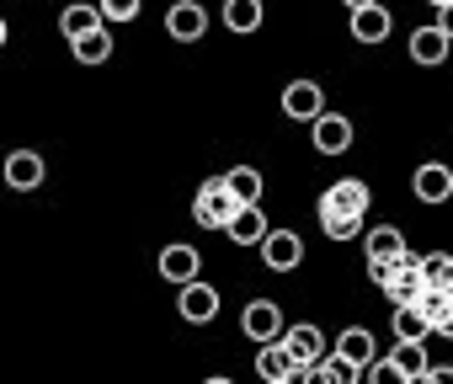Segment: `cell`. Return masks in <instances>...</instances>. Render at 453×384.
<instances>
[{"label":"cell","instance_id":"cell-1","mask_svg":"<svg viewBox=\"0 0 453 384\" xmlns=\"http://www.w3.org/2000/svg\"><path fill=\"white\" fill-rule=\"evenodd\" d=\"M235 214H241V204H235V192L224 187V176L197 187V198H192V219H197L203 230H230V219H235Z\"/></svg>","mask_w":453,"mask_h":384},{"label":"cell","instance_id":"cell-2","mask_svg":"<svg viewBox=\"0 0 453 384\" xmlns=\"http://www.w3.org/2000/svg\"><path fill=\"white\" fill-rule=\"evenodd\" d=\"M331 214L368 219V181H357V176H342V181H331V187L320 192V219H331Z\"/></svg>","mask_w":453,"mask_h":384},{"label":"cell","instance_id":"cell-3","mask_svg":"<svg viewBox=\"0 0 453 384\" xmlns=\"http://www.w3.org/2000/svg\"><path fill=\"white\" fill-rule=\"evenodd\" d=\"M241 331H246L251 342H262V347H267V342H283V331H288V326H283V310H278L273 299H251V304L241 310Z\"/></svg>","mask_w":453,"mask_h":384},{"label":"cell","instance_id":"cell-4","mask_svg":"<svg viewBox=\"0 0 453 384\" xmlns=\"http://www.w3.org/2000/svg\"><path fill=\"white\" fill-rule=\"evenodd\" d=\"M411 192H416V198L421 204H448L453 198V165H442V160H421L416 165V176H411Z\"/></svg>","mask_w":453,"mask_h":384},{"label":"cell","instance_id":"cell-5","mask_svg":"<svg viewBox=\"0 0 453 384\" xmlns=\"http://www.w3.org/2000/svg\"><path fill=\"white\" fill-rule=\"evenodd\" d=\"M283 112H288L294 123H320V118H326V91H320L315 81H288V86H283Z\"/></svg>","mask_w":453,"mask_h":384},{"label":"cell","instance_id":"cell-6","mask_svg":"<svg viewBox=\"0 0 453 384\" xmlns=\"http://www.w3.org/2000/svg\"><path fill=\"white\" fill-rule=\"evenodd\" d=\"M384 294H389V304H395V310H405V304H416V299L426 294V283H421V257H416V251H411L389 278H384Z\"/></svg>","mask_w":453,"mask_h":384},{"label":"cell","instance_id":"cell-7","mask_svg":"<svg viewBox=\"0 0 453 384\" xmlns=\"http://www.w3.org/2000/svg\"><path fill=\"white\" fill-rule=\"evenodd\" d=\"M43 176H49V165H43L38 150H12V155H6V187H12V192H38Z\"/></svg>","mask_w":453,"mask_h":384},{"label":"cell","instance_id":"cell-8","mask_svg":"<svg viewBox=\"0 0 453 384\" xmlns=\"http://www.w3.org/2000/svg\"><path fill=\"white\" fill-rule=\"evenodd\" d=\"M363 251H368V262H384V267H400V262L411 257V246H405V235H400L395 225L363 230Z\"/></svg>","mask_w":453,"mask_h":384},{"label":"cell","instance_id":"cell-9","mask_svg":"<svg viewBox=\"0 0 453 384\" xmlns=\"http://www.w3.org/2000/svg\"><path fill=\"white\" fill-rule=\"evenodd\" d=\"M160 278L165 283H176V288H187V283H197V267H203V257H197V246H187V241H176V246H165L160 251Z\"/></svg>","mask_w":453,"mask_h":384},{"label":"cell","instance_id":"cell-10","mask_svg":"<svg viewBox=\"0 0 453 384\" xmlns=\"http://www.w3.org/2000/svg\"><path fill=\"white\" fill-rule=\"evenodd\" d=\"M165 33H171L176 43H197V38L208 33V12L197 6V0H176V6L165 12Z\"/></svg>","mask_w":453,"mask_h":384},{"label":"cell","instance_id":"cell-11","mask_svg":"<svg viewBox=\"0 0 453 384\" xmlns=\"http://www.w3.org/2000/svg\"><path fill=\"white\" fill-rule=\"evenodd\" d=\"M262 262H267L273 273H294V267L304 262V241H299L294 230H273V235L262 241Z\"/></svg>","mask_w":453,"mask_h":384},{"label":"cell","instance_id":"cell-12","mask_svg":"<svg viewBox=\"0 0 453 384\" xmlns=\"http://www.w3.org/2000/svg\"><path fill=\"white\" fill-rule=\"evenodd\" d=\"M176 310H181L187 326H208V320L219 315V288H213V283H187L181 299H176Z\"/></svg>","mask_w":453,"mask_h":384},{"label":"cell","instance_id":"cell-13","mask_svg":"<svg viewBox=\"0 0 453 384\" xmlns=\"http://www.w3.org/2000/svg\"><path fill=\"white\" fill-rule=\"evenodd\" d=\"M283 347L294 352V363L304 368V363H320L326 357V331L320 326H310V320H299V326H288L283 331Z\"/></svg>","mask_w":453,"mask_h":384},{"label":"cell","instance_id":"cell-14","mask_svg":"<svg viewBox=\"0 0 453 384\" xmlns=\"http://www.w3.org/2000/svg\"><path fill=\"white\" fill-rule=\"evenodd\" d=\"M310 134H315V150L320 155H347L352 150V123L342 112H326L320 123H310Z\"/></svg>","mask_w":453,"mask_h":384},{"label":"cell","instance_id":"cell-15","mask_svg":"<svg viewBox=\"0 0 453 384\" xmlns=\"http://www.w3.org/2000/svg\"><path fill=\"white\" fill-rule=\"evenodd\" d=\"M224 235H230L235 246H262V241L273 235V225H267V214H262V204H251V209H241V214L230 219V230H224Z\"/></svg>","mask_w":453,"mask_h":384},{"label":"cell","instance_id":"cell-16","mask_svg":"<svg viewBox=\"0 0 453 384\" xmlns=\"http://www.w3.org/2000/svg\"><path fill=\"white\" fill-rule=\"evenodd\" d=\"M294 368H299V363H294V352H288L283 342H267V347L257 352V379H262V384H283Z\"/></svg>","mask_w":453,"mask_h":384},{"label":"cell","instance_id":"cell-17","mask_svg":"<svg viewBox=\"0 0 453 384\" xmlns=\"http://www.w3.org/2000/svg\"><path fill=\"white\" fill-rule=\"evenodd\" d=\"M411 59H416V65H442V59H448V38H442L437 22H426V27L411 33Z\"/></svg>","mask_w":453,"mask_h":384},{"label":"cell","instance_id":"cell-18","mask_svg":"<svg viewBox=\"0 0 453 384\" xmlns=\"http://www.w3.org/2000/svg\"><path fill=\"white\" fill-rule=\"evenodd\" d=\"M224 187L235 192V204H241V209H251V204H262V187H267V181H262L257 165H235V171H224Z\"/></svg>","mask_w":453,"mask_h":384},{"label":"cell","instance_id":"cell-19","mask_svg":"<svg viewBox=\"0 0 453 384\" xmlns=\"http://www.w3.org/2000/svg\"><path fill=\"white\" fill-rule=\"evenodd\" d=\"M336 352H342L347 363H357V368H368V363H379V347H373V336H368L363 326H347V331L336 336Z\"/></svg>","mask_w":453,"mask_h":384},{"label":"cell","instance_id":"cell-20","mask_svg":"<svg viewBox=\"0 0 453 384\" xmlns=\"http://www.w3.org/2000/svg\"><path fill=\"white\" fill-rule=\"evenodd\" d=\"M352 38L357 43H384L389 38V12H384V0L368 12H352Z\"/></svg>","mask_w":453,"mask_h":384},{"label":"cell","instance_id":"cell-21","mask_svg":"<svg viewBox=\"0 0 453 384\" xmlns=\"http://www.w3.org/2000/svg\"><path fill=\"white\" fill-rule=\"evenodd\" d=\"M96 27H107L102 22V6H65L59 12V33L75 43V38H86V33H96Z\"/></svg>","mask_w":453,"mask_h":384},{"label":"cell","instance_id":"cell-22","mask_svg":"<svg viewBox=\"0 0 453 384\" xmlns=\"http://www.w3.org/2000/svg\"><path fill=\"white\" fill-rule=\"evenodd\" d=\"M224 27L230 33H257L262 27V0H224Z\"/></svg>","mask_w":453,"mask_h":384},{"label":"cell","instance_id":"cell-23","mask_svg":"<svg viewBox=\"0 0 453 384\" xmlns=\"http://www.w3.org/2000/svg\"><path fill=\"white\" fill-rule=\"evenodd\" d=\"M70 54H75V65H107V59H112V33H107V27H96V33L75 38V43H70Z\"/></svg>","mask_w":453,"mask_h":384},{"label":"cell","instance_id":"cell-24","mask_svg":"<svg viewBox=\"0 0 453 384\" xmlns=\"http://www.w3.org/2000/svg\"><path fill=\"white\" fill-rule=\"evenodd\" d=\"M389 357L400 363V373H405V379L432 373V357H426V347H421V342H395V352H389Z\"/></svg>","mask_w":453,"mask_h":384},{"label":"cell","instance_id":"cell-25","mask_svg":"<svg viewBox=\"0 0 453 384\" xmlns=\"http://www.w3.org/2000/svg\"><path fill=\"white\" fill-rule=\"evenodd\" d=\"M421 283L426 288H448L453 283V257L448 251H426L421 257Z\"/></svg>","mask_w":453,"mask_h":384},{"label":"cell","instance_id":"cell-26","mask_svg":"<svg viewBox=\"0 0 453 384\" xmlns=\"http://www.w3.org/2000/svg\"><path fill=\"white\" fill-rule=\"evenodd\" d=\"M416 310H421V320L437 331V326L448 320V310H453V294H448V288H426V294L416 299Z\"/></svg>","mask_w":453,"mask_h":384},{"label":"cell","instance_id":"cell-27","mask_svg":"<svg viewBox=\"0 0 453 384\" xmlns=\"http://www.w3.org/2000/svg\"><path fill=\"white\" fill-rule=\"evenodd\" d=\"M395 336H400V342H426V336H432V326L421 320V310H416V304H405V310H395Z\"/></svg>","mask_w":453,"mask_h":384},{"label":"cell","instance_id":"cell-28","mask_svg":"<svg viewBox=\"0 0 453 384\" xmlns=\"http://www.w3.org/2000/svg\"><path fill=\"white\" fill-rule=\"evenodd\" d=\"M326 379H331V384H357V379H363V368H357V363H347L342 352H326Z\"/></svg>","mask_w":453,"mask_h":384},{"label":"cell","instance_id":"cell-29","mask_svg":"<svg viewBox=\"0 0 453 384\" xmlns=\"http://www.w3.org/2000/svg\"><path fill=\"white\" fill-rule=\"evenodd\" d=\"M363 379H368V384H411V379L400 373V363H395V357H379V363H368V368H363Z\"/></svg>","mask_w":453,"mask_h":384},{"label":"cell","instance_id":"cell-30","mask_svg":"<svg viewBox=\"0 0 453 384\" xmlns=\"http://www.w3.org/2000/svg\"><path fill=\"white\" fill-rule=\"evenodd\" d=\"M320 230H326L331 241H357V235H363V219H347V214H331V219H320Z\"/></svg>","mask_w":453,"mask_h":384},{"label":"cell","instance_id":"cell-31","mask_svg":"<svg viewBox=\"0 0 453 384\" xmlns=\"http://www.w3.org/2000/svg\"><path fill=\"white\" fill-rule=\"evenodd\" d=\"M96 6H102V22H134L144 0H96Z\"/></svg>","mask_w":453,"mask_h":384},{"label":"cell","instance_id":"cell-32","mask_svg":"<svg viewBox=\"0 0 453 384\" xmlns=\"http://www.w3.org/2000/svg\"><path fill=\"white\" fill-rule=\"evenodd\" d=\"M426 379H432V384H453V368H448V363H432V373H426Z\"/></svg>","mask_w":453,"mask_h":384},{"label":"cell","instance_id":"cell-33","mask_svg":"<svg viewBox=\"0 0 453 384\" xmlns=\"http://www.w3.org/2000/svg\"><path fill=\"white\" fill-rule=\"evenodd\" d=\"M437 27H442V38L453 43V6H442V12H437Z\"/></svg>","mask_w":453,"mask_h":384},{"label":"cell","instance_id":"cell-34","mask_svg":"<svg viewBox=\"0 0 453 384\" xmlns=\"http://www.w3.org/2000/svg\"><path fill=\"white\" fill-rule=\"evenodd\" d=\"M347 12H368V6H379V0H342Z\"/></svg>","mask_w":453,"mask_h":384},{"label":"cell","instance_id":"cell-35","mask_svg":"<svg viewBox=\"0 0 453 384\" xmlns=\"http://www.w3.org/2000/svg\"><path fill=\"white\" fill-rule=\"evenodd\" d=\"M437 336H448V342H453V310H448V320L437 326Z\"/></svg>","mask_w":453,"mask_h":384},{"label":"cell","instance_id":"cell-36","mask_svg":"<svg viewBox=\"0 0 453 384\" xmlns=\"http://www.w3.org/2000/svg\"><path fill=\"white\" fill-rule=\"evenodd\" d=\"M203 384H235V379H219V373H213V379H203Z\"/></svg>","mask_w":453,"mask_h":384},{"label":"cell","instance_id":"cell-37","mask_svg":"<svg viewBox=\"0 0 453 384\" xmlns=\"http://www.w3.org/2000/svg\"><path fill=\"white\" fill-rule=\"evenodd\" d=\"M0 49H6V17H0Z\"/></svg>","mask_w":453,"mask_h":384},{"label":"cell","instance_id":"cell-38","mask_svg":"<svg viewBox=\"0 0 453 384\" xmlns=\"http://www.w3.org/2000/svg\"><path fill=\"white\" fill-rule=\"evenodd\" d=\"M426 6H437V12H442V6H453V0H426Z\"/></svg>","mask_w":453,"mask_h":384},{"label":"cell","instance_id":"cell-39","mask_svg":"<svg viewBox=\"0 0 453 384\" xmlns=\"http://www.w3.org/2000/svg\"><path fill=\"white\" fill-rule=\"evenodd\" d=\"M411 384H432V379H426V373H421V379H411Z\"/></svg>","mask_w":453,"mask_h":384},{"label":"cell","instance_id":"cell-40","mask_svg":"<svg viewBox=\"0 0 453 384\" xmlns=\"http://www.w3.org/2000/svg\"><path fill=\"white\" fill-rule=\"evenodd\" d=\"M448 294H453V283H448Z\"/></svg>","mask_w":453,"mask_h":384},{"label":"cell","instance_id":"cell-41","mask_svg":"<svg viewBox=\"0 0 453 384\" xmlns=\"http://www.w3.org/2000/svg\"><path fill=\"white\" fill-rule=\"evenodd\" d=\"M283 384H288V379H283Z\"/></svg>","mask_w":453,"mask_h":384}]
</instances>
